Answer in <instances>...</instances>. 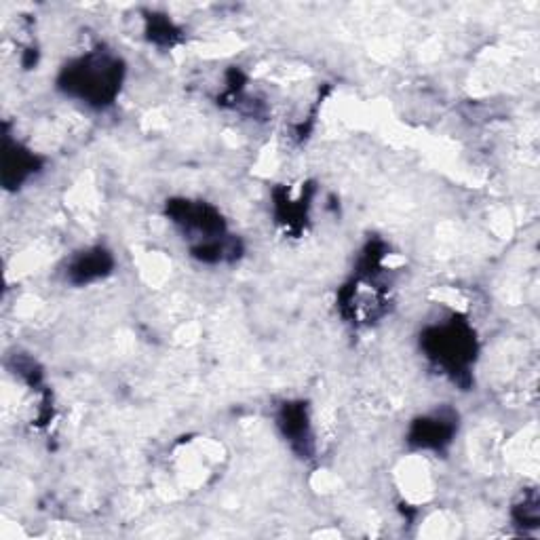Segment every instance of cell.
<instances>
[{"label":"cell","mask_w":540,"mask_h":540,"mask_svg":"<svg viewBox=\"0 0 540 540\" xmlns=\"http://www.w3.org/2000/svg\"><path fill=\"white\" fill-rule=\"evenodd\" d=\"M112 266V260L102 249H95V252H87L83 258H79L74 262L70 273L74 275V281L79 283H87L93 279L104 277Z\"/></svg>","instance_id":"4"},{"label":"cell","mask_w":540,"mask_h":540,"mask_svg":"<svg viewBox=\"0 0 540 540\" xmlns=\"http://www.w3.org/2000/svg\"><path fill=\"white\" fill-rule=\"evenodd\" d=\"M121 64L104 55H89L66 68L62 87L89 104H108L119 91Z\"/></svg>","instance_id":"1"},{"label":"cell","mask_w":540,"mask_h":540,"mask_svg":"<svg viewBox=\"0 0 540 540\" xmlns=\"http://www.w3.org/2000/svg\"><path fill=\"white\" fill-rule=\"evenodd\" d=\"M429 338L431 340L427 342V346H429L431 355L439 363L448 365V368L456 370V368H462V365L471 361L473 338L465 330V327H456V325L441 327V330H433V334Z\"/></svg>","instance_id":"2"},{"label":"cell","mask_w":540,"mask_h":540,"mask_svg":"<svg viewBox=\"0 0 540 540\" xmlns=\"http://www.w3.org/2000/svg\"><path fill=\"white\" fill-rule=\"evenodd\" d=\"M454 420H446L443 416L424 418L420 420L414 431L412 441H416L422 448H441L443 443H448L454 433Z\"/></svg>","instance_id":"3"}]
</instances>
